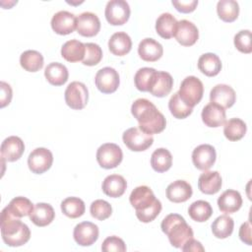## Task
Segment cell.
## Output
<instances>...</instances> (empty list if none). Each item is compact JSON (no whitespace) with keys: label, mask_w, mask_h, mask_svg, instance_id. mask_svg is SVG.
Instances as JSON below:
<instances>
[{"label":"cell","mask_w":252,"mask_h":252,"mask_svg":"<svg viewBox=\"0 0 252 252\" xmlns=\"http://www.w3.org/2000/svg\"><path fill=\"white\" fill-rule=\"evenodd\" d=\"M1 158L6 161L18 160L25 151V144L23 140L17 136H10L6 138L1 144Z\"/></svg>","instance_id":"17"},{"label":"cell","mask_w":252,"mask_h":252,"mask_svg":"<svg viewBox=\"0 0 252 252\" xmlns=\"http://www.w3.org/2000/svg\"><path fill=\"white\" fill-rule=\"evenodd\" d=\"M122 140L126 147L133 152H143L150 148L154 143V138L138 127L127 129L122 136Z\"/></svg>","instance_id":"8"},{"label":"cell","mask_w":252,"mask_h":252,"mask_svg":"<svg viewBox=\"0 0 252 252\" xmlns=\"http://www.w3.org/2000/svg\"><path fill=\"white\" fill-rule=\"evenodd\" d=\"M55 213L51 205L46 203H37L30 215V220L36 226H46L54 220Z\"/></svg>","instance_id":"25"},{"label":"cell","mask_w":252,"mask_h":252,"mask_svg":"<svg viewBox=\"0 0 252 252\" xmlns=\"http://www.w3.org/2000/svg\"><path fill=\"white\" fill-rule=\"evenodd\" d=\"M216 150L213 146L203 144L196 147L192 153V161L195 167L200 170L210 169L216 161Z\"/></svg>","instance_id":"12"},{"label":"cell","mask_w":252,"mask_h":252,"mask_svg":"<svg viewBox=\"0 0 252 252\" xmlns=\"http://www.w3.org/2000/svg\"><path fill=\"white\" fill-rule=\"evenodd\" d=\"M131 113L139 123V129L153 135L165 129L166 120L157 106L147 98L136 99L131 106Z\"/></svg>","instance_id":"1"},{"label":"cell","mask_w":252,"mask_h":252,"mask_svg":"<svg viewBox=\"0 0 252 252\" xmlns=\"http://www.w3.org/2000/svg\"><path fill=\"white\" fill-rule=\"evenodd\" d=\"M108 48L112 54L124 56L129 53L132 48L131 37L124 32H115L108 40Z\"/></svg>","instance_id":"27"},{"label":"cell","mask_w":252,"mask_h":252,"mask_svg":"<svg viewBox=\"0 0 252 252\" xmlns=\"http://www.w3.org/2000/svg\"><path fill=\"white\" fill-rule=\"evenodd\" d=\"M122 158V150L114 143H105L96 151V160L98 164L105 169L115 168L121 163Z\"/></svg>","instance_id":"6"},{"label":"cell","mask_w":252,"mask_h":252,"mask_svg":"<svg viewBox=\"0 0 252 252\" xmlns=\"http://www.w3.org/2000/svg\"><path fill=\"white\" fill-rule=\"evenodd\" d=\"M180 98L190 107H194L198 104L204 94L203 83L195 76L186 77L177 92Z\"/></svg>","instance_id":"5"},{"label":"cell","mask_w":252,"mask_h":252,"mask_svg":"<svg viewBox=\"0 0 252 252\" xmlns=\"http://www.w3.org/2000/svg\"><path fill=\"white\" fill-rule=\"evenodd\" d=\"M182 251H194V252H198V251H205L204 247L202 246L200 241H197L194 238L189 239L181 248Z\"/></svg>","instance_id":"49"},{"label":"cell","mask_w":252,"mask_h":252,"mask_svg":"<svg viewBox=\"0 0 252 252\" xmlns=\"http://www.w3.org/2000/svg\"><path fill=\"white\" fill-rule=\"evenodd\" d=\"M20 64L28 72H37L43 67V56L36 50H26L20 56Z\"/></svg>","instance_id":"36"},{"label":"cell","mask_w":252,"mask_h":252,"mask_svg":"<svg viewBox=\"0 0 252 252\" xmlns=\"http://www.w3.org/2000/svg\"><path fill=\"white\" fill-rule=\"evenodd\" d=\"M239 238L242 242L247 245H252L251 241V225L249 221H246L241 224L239 228Z\"/></svg>","instance_id":"48"},{"label":"cell","mask_w":252,"mask_h":252,"mask_svg":"<svg viewBox=\"0 0 252 252\" xmlns=\"http://www.w3.org/2000/svg\"><path fill=\"white\" fill-rule=\"evenodd\" d=\"M86 52L83 59V64L87 66H94L98 64L102 58V50L100 46L96 43L88 42L85 43Z\"/></svg>","instance_id":"43"},{"label":"cell","mask_w":252,"mask_h":252,"mask_svg":"<svg viewBox=\"0 0 252 252\" xmlns=\"http://www.w3.org/2000/svg\"><path fill=\"white\" fill-rule=\"evenodd\" d=\"M130 204L136 210V217L142 222L153 221L161 211V203L146 185L136 187L130 194Z\"/></svg>","instance_id":"2"},{"label":"cell","mask_w":252,"mask_h":252,"mask_svg":"<svg viewBox=\"0 0 252 252\" xmlns=\"http://www.w3.org/2000/svg\"><path fill=\"white\" fill-rule=\"evenodd\" d=\"M178 43L183 46H191L196 43L199 38L197 27L190 21L181 20L177 22V28L174 34Z\"/></svg>","instance_id":"19"},{"label":"cell","mask_w":252,"mask_h":252,"mask_svg":"<svg viewBox=\"0 0 252 252\" xmlns=\"http://www.w3.org/2000/svg\"><path fill=\"white\" fill-rule=\"evenodd\" d=\"M177 28V21L170 13H162L156 21V31L164 39L174 36Z\"/></svg>","instance_id":"31"},{"label":"cell","mask_w":252,"mask_h":252,"mask_svg":"<svg viewBox=\"0 0 252 252\" xmlns=\"http://www.w3.org/2000/svg\"><path fill=\"white\" fill-rule=\"evenodd\" d=\"M223 134L229 141H239L246 134V124L240 118H231L223 124Z\"/></svg>","instance_id":"32"},{"label":"cell","mask_w":252,"mask_h":252,"mask_svg":"<svg viewBox=\"0 0 252 252\" xmlns=\"http://www.w3.org/2000/svg\"><path fill=\"white\" fill-rule=\"evenodd\" d=\"M156 71V69L150 67H144L139 69L134 77L136 88L141 92H149L150 85Z\"/></svg>","instance_id":"41"},{"label":"cell","mask_w":252,"mask_h":252,"mask_svg":"<svg viewBox=\"0 0 252 252\" xmlns=\"http://www.w3.org/2000/svg\"><path fill=\"white\" fill-rule=\"evenodd\" d=\"M218 16L225 23L234 22L239 15V5L234 0H220L217 4Z\"/></svg>","instance_id":"35"},{"label":"cell","mask_w":252,"mask_h":252,"mask_svg":"<svg viewBox=\"0 0 252 252\" xmlns=\"http://www.w3.org/2000/svg\"><path fill=\"white\" fill-rule=\"evenodd\" d=\"M90 212L93 218L98 220H104L111 216L112 207L108 202L98 199L91 204Z\"/></svg>","instance_id":"42"},{"label":"cell","mask_w":252,"mask_h":252,"mask_svg":"<svg viewBox=\"0 0 252 252\" xmlns=\"http://www.w3.org/2000/svg\"><path fill=\"white\" fill-rule=\"evenodd\" d=\"M162 232H164L170 244L175 248L182 246L191 238H193V230L186 222L184 218L178 214H169L161 221Z\"/></svg>","instance_id":"4"},{"label":"cell","mask_w":252,"mask_h":252,"mask_svg":"<svg viewBox=\"0 0 252 252\" xmlns=\"http://www.w3.org/2000/svg\"><path fill=\"white\" fill-rule=\"evenodd\" d=\"M6 208L14 217L23 218L31 215L33 210V204L28 198L20 196L12 199Z\"/></svg>","instance_id":"39"},{"label":"cell","mask_w":252,"mask_h":252,"mask_svg":"<svg viewBox=\"0 0 252 252\" xmlns=\"http://www.w3.org/2000/svg\"><path fill=\"white\" fill-rule=\"evenodd\" d=\"M198 69L208 77L217 76L221 70L220 59L215 53H204L198 60Z\"/></svg>","instance_id":"29"},{"label":"cell","mask_w":252,"mask_h":252,"mask_svg":"<svg viewBox=\"0 0 252 252\" xmlns=\"http://www.w3.org/2000/svg\"><path fill=\"white\" fill-rule=\"evenodd\" d=\"M101 250L104 252H124L126 251L125 242L118 236H109L104 239L101 245Z\"/></svg>","instance_id":"45"},{"label":"cell","mask_w":252,"mask_h":252,"mask_svg":"<svg viewBox=\"0 0 252 252\" xmlns=\"http://www.w3.org/2000/svg\"><path fill=\"white\" fill-rule=\"evenodd\" d=\"M233 227L234 221L232 218H230L227 215H221L213 221L212 232L217 238L224 239L231 235Z\"/></svg>","instance_id":"34"},{"label":"cell","mask_w":252,"mask_h":252,"mask_svg":"<svg viewBox=\"0 0 252 252\" xmlns=\"http://www.w3.org/2000/svg\"><path fill=\"white\" fill-rule=\"evenodd\" d=\"M210 100L211 102L216 103L225 109L231 107L234 104L236 100V94L230 86L219 84L211 90Z\"/></svg>","instance_id":"16"},{"label":"cell","mask_w":252,"mask_h":252,"mask_svg":"<svg viewBox=\"0 0 252 252\" xmlns=\"http://www.w3.org/2000/svg\"><path fill=\"white\" fill-rule=\"evenodd\" d=\"M192 187L185 180H176L166 188V197L173 203H183L192 196Z\"/></svg>","instance_id":"21"},{"label":"cell","mask_w":252,"mask_h":252,"mask_svg":"<svg viewBox=\"0 0 252 252\" xmlns=\"http://www.w3.org/2000/svg\"><path fill=\"white\" fill-rule=\"evenodd\" d=\"M104 15L110 25H124L130 17L129 4L124 0H111L106 4Z\"/></svg>","instance_id":"9"},{"label":"cell","mask_w":252,"mask_h":252,"mask_svg":"<svg viewBox=\"0 0 252 252\" xmlns=\"http://www.w3.org/2000/svg\"><path fill=\"white\" fill-rule=\"evenodd\" d=\"M44 76L49 84L53 86H62L68 81L69 73L65 65L58 62H52L46 66Z\"/></svg>","instance_id":"30"},{"label":"cell","mask_w":252,"mask_h":252,"mask_svg":"<svg viewBox=\"0 0 252 252\" xmlns=\"http://www.w3.org/2000/svg\"><path fill=\"white\" fill-rule=\"evenodd\" d=\"M221 177L218 171H205L199 176L198 187L200 191L207 195H214L221 188Z\"/></svg>","instance_id":"24"},{"label":"cell","mask_w":252,"mask_h":252,"mask_svg":"<svg viewBox=\"0 0 252 252\" xmlns=\"http://www.w3.org/2000/svg\"><path fill=\"white\" fill-rule=\"evenodd\" d=\"M0 227L2 239L8 246H22L31 238V230L29 226L22 222L20 218L14 217L6 207L1 213Z\"/></svg>","instance_id":"3"},{"label":"cell","mask_w":252,"mask_h":252,"mask_svg":"<svg viewBox=\"0 0 252 252\" xmlns=\"http://www.w3.org/2000/svg\"><path fill=\"white\" fill-rule=\"evenodd\" d=\"M219 209L224 214H232L237 212L242 206V198L238 191L228 189L225 190L218 199Z\"/></svg>","instance_id":"23"},{"label":"cell","mask_w":252,"mask_h":252,"mask_svg":"<svg viewBox=\"0 0 252 252\" xmlns=\"http://www.w3.org/2000/svg\"><path fill=\"white\" fill-rule=\"evenodd\" d=\"M201 117L206 126L213 128L222 126L226 118L224 108L213 102H210L204 106Z\"/></svg>","instance_id":"20"},{"label":"cell","mask_w":252,"mask_h":252,"mask_svg":"<svg viewBox=\"0 0 252 252\" xmlns=\"http://www.w3.org/2000/svg\"><path fill=\"white\" fill-rule=\"evenodd\" d=\"M252 37L249 30H242L234 35V45L236 49L242 53L249 54L252 52Z\"/></svg>","instance_id":"44"},{"label":"cell","mask_w":252,"mask_h":252,"mask_svg":"<svg viewBox=\"0 0 252 252\" xmlns=\"http://www.w3.org/2000/svg\"><path fill=\"white\" fill-rule=\"evenodd\" d=\"M62 213L71 219H77L84 215L86 211L85 203L78 197H68L61 203Z\"/></svg>","instance_id":"38"},{"label":"cell","mask_w":252,"mask_h":252,"mask_svg":"<svg viewBox=\"0 0 252 252\" xmlns=\"http://www.w3.org/2000/svg\"><path fill=\"white\" fill-rule=\"evenodd\" d=\"M151 165L157 172H165L172 165V156L164 148L157 149L151 157Z\"/></svg>","instance_id":"33"},{"label":"cell","mask_w":252,"mask_h":252,"mask_svg":"<svg viewBox=\"0 0 252 252\" xmlns=\"http://www.w3.org/2000/svg\"><path fill=\"white\" fill-rule=\"evenodd\" d=\"M53 162L52 153L45 148L34 149L28 158V165L32 172L41 174L47 171Z\"/></svg>","instance_id":"11"},{"label":"cell","mask_w":252,"mask_h":252,"mask_svg":"<svg viewBox=\"0 0 252 252\" xmlns=\"http://www.w3.org/2000/svg\"><path fill=\"white\" fill-rule=\"evenodd\" d=\"M98 227L91 221L78 223L73 231L75 241L81 246H91L98 238Z\"/></svg>","instance_id":"13"},{"label":"cell","mask_w":252,"mask_h":252,"mask_svg":"<svg viewBox=\"0 0 252 252\" xmlns=\"http://www.w3.org/2000/svg\"><path fill=\"white\" fill-rule=\"evenodd\" d=\"M188 214L193 220L198 222H204L211 218L213 214V209L209 202L204 200H198L190 205L188 209Z\"/></svg>","instance_id":"37"},{"label":"cell","mask_w":252,"mask_h":252,"mask_svg":"<svg viewBox=\"0 0 252 252\" xmlns=\"http://www.w3.org/2000/svg\"><path fill=\"white\" fill-rule=\"evenodd\" d=\"M172 5L175 7V9L180 12V13H191L193 12L197 5L198 1L197 0H191V1H172Z\"/></svg>","instance_id":"46"},{"label":"cell","mask_w":252,"mask_h":252,"mask_svg":"<svg viewBox=\"0 0 252 252\" xmlns=\"http://www.w3.org/2000/svg\"><path fill=\"white\" fill-rule=\"evenodd\" d=\"M65 102L72 109H83L89 99V91L84 83L72 82L65 90Z\"/></svg>","instance_id":"7"},{"label":"cell","mask_w":252,"mask_h":252,"mask_svg":"<svg viewBox=\"0 0 252 252\" xmlns=\"http://www.w3.org/2000/svg\"><path fill=\"white\" fill-rule=\"evenodd\" d=\"M139 56L147 62L158 61L163 53L162 45L154 38H144L138 46Z\"/></svg>","instance_id":"22"},{"label":"cell","mask_w":252,"mask_h":252,"mask_svg":"<svg viewBox=\"0 0 252 252\" xmlns=\"http://www.w3.org/2000/svg\"><path fill=\"white\" fill-rule=\"evenodd\" d=\"M168 108L170 113L177 119H184L188 117L192 111L193 107L188 106L179 96L178 93H175L168 101Z\"/></svg>","instance_id":"40"},{"label":"cell","mask_w":252,"mask_h":252,"mask_svg":"<svg viewBox=\"0 0 252 252\" xmlns=\"http://www.w3.org/2000/svg\"><path fill=\"white\" fill-rule=\"evenodd\" d=\"M0 87H1V100H0V106L1 108L5 107L6 105H8L11 102L12 99V89L10 87L9 84L5 83V82H1L0 83Z\"/></svg>","instance_id":"47"},{"label":"cell","mask_w":252,"mask_h":252,"mask_svg":"<svg viewBox=\"0 0 252 252\" xmlns=\"http://www.w3.org/2000/svg\"><path fill=\"white\" fill-rule=\"evenodd\" d=\"M77 18L68 11H59L51 19L52 30L60 35H66L75 31Z\"/></svg>","instance_id":"14"},{"label":"cell","mask_w":252,"mask_h":252,"mask_svg":"<svg viewBox=\"0 0 252 252\" xmlns=\"http://www.w3.org/2000/svg\"><path fill=\"white\" fill-rule=\"evenodd\" d=\"M101 188L105 195L111 198H118L124 194L127 188V182L123 176L111 174L104 178Z\"/></svg>","instance_id":"26"},{"label":"cell","mask_w":252,"mask_h":252,"mask_svg":"<svg viewBox=\"0 0 252 252\" xmlns=\"http://www.w3.org/2000/svg\"><path fill=\"white\" fill-rule=\"evenodd\" d=\"M86 46L85 43L77 40L71 39L66 41L61 47V56L68 62L74 63L83 61L85 57Z\"/></svg>","instance_id":"28"},{"label":"cell","mask_w":252,"mask_h":252,"mask_svg":"<svg viewBox=\"0 0 252 252\" xmlns=\"http://www.w3.org/2000/svg\"><path fill=\"white\" fill-rule=\"evenodd\" d=\"M94 83L98 91L101 93L112 94L119 87V74L115 69L111 67L101 68L95 74Z\"/></svg>","instance_id":"10"},{"label":"cell","mask_w":252,"mask_h":252,"mask_svg":"<svg viewBox=\"0 0 252 252\" xmlns=\"http://www.w3.org/2000/svg\"><path fill=\"white\" fill-rule=\"evenodd\" d=\"M76 30L83 36H94L100 30V21L95 14L92 12H84L77 17Z\"/></svg>","instance_id":"15"},{"label":"cell","mask_w":252,"mask_h":252,"mask_svg":"<svg viewBox=\"0 0 252 252\" xmlns=\"http://www.w3.org/2000/svg\"><path fill=\"white\" fill-rule=\"evenodd\" d=\"M173 79L171 75L164 71H156L150 85L149 92L158 97L166 96L172 90Z\"/></svg>","instance_id":"18"}]
</instances>
